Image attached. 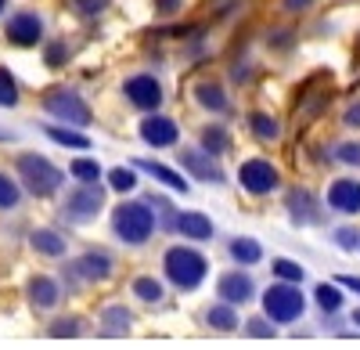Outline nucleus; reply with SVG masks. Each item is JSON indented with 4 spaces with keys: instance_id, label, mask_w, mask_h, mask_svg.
<instances>
[{
    "instance_id": "a19ab883",
    "label": "nucleus",
    "mask_w": 360,
    "mask_h": 350,
    "mask_svg": "<svg viewBox=\"0 0 360 350\" xmlns=\"http://www.w3.org/2000/svg\"><path fill=\"white\" fill-rule=\"evenodd\" d=\"M180 8V0H155V11L159 15H169V11H176Z\"/></svg>"
},
{
    "instance_id": "7ed1b4c3",
    "label": "nucleus",
    "mask_w": 360,
    "mask_h": 350,
    "mask_svg": "<svg viewBox=\"0 0 360 350\" xmlns=\"http://www.w3.org/2000/svg\"><path fill=\"white\" fill-rule=\"evenodd\" d=\"M303 307H307V300H303V293H299L295 285H270L263 293V311H266L270 322L288 325V322H295V318L303 314Z\"/></svg>"
},
{
    "instance_id": "5701e85b",
    "label": "nucleus",
    "mask_w": 360,
    "mask_h": 350,
    "mask_svg": "<svg viewBox=\"0 0 360 350\" xmlns=\"http://www.w3.org/2000/svg\"><path fill=\"white\" fill-rule=\"evenodd\" d=\"M202 149H205L209 156H224V152L231 149L227 130H224V127H205V130H202Z\"/></svg>"
},
{
    "instance_id": "473e14b6",
    "label": "nucleus",
    "mask_w": 360,
    "mask_h": 350,
    "mask_svg": "<svg viewBox=\"0 0 360 350\" xmlns=\"http://www.w3.org/2000/svg\"><path fill=\"white\" fill-rule=\"evenodd\" d=\"M105 325H108L112 332H115V329H127V325H130V314H127L123 307H108V311H105Z\"/></svg>"
},
{
    "instance_id": "0eeeda50",
    "label": "nucleus",
    "mask_w": 360,
    "mask_h": 350,
    "mask_svg": "<svg viewBox=\"0 0 360 350\" xmlns=\"http://www.w3.org/2000/svg\"><path fill=\"white\" fill-rule=\"evenodd\" d=\"M123 94H127L137 108H144V112H152V108L162 105V87H159L155 76H134V80H127Z\"/></svg>"
},
{
    "instance_id": "6e6552de",
    "label": "nucleus",
    "mask_w": 360,
    "mask_h": 350,
    "mask_svg": "<svg viewBox=\"0 0 360 350\" xmlns=\"http://www.w3.org/2000/svg\"><path fill=\"white\" fill-rule=\"evenodd\" d=\"M101 202H105V192H101L98 185H83V188H76V192L65 199V213H69L72 220H86V217H94V213L101 210Z\"/></svg>"
},
{
    "instance_id": "a878e982",
    "label": "nucleus",
    "mask_w": 360,
    "mask_h": 350,
    "mask_svg": "<svg viewBox=\"0 0 360 350\" xmlns=\"http://www.w3.org/2000/svg\"><path fill=\"white\" fill-rule=\"evenodd\" d=\"M69 170H72V177H79L83 185H98V177H101V166H98V159H76Z\"/></svg>"
},
{
    "instance_id": "a211bd4d",
    "label": "nucleus",
    "mask_w": 360,
    "mask_h": 350,
    "mask_svg": "<svg viewBox=\"0 0 360 350\" xmlns=\"http://www.w3.org/2000/svg\"><path fill=\"white\" fill-rule=\"evenodd\" d=\"M195 98H198L209 112H227V94H224V87H220L217 80H205V83H198Z\"/></svg>"
},
{
    "instance_id": "2f4dec72",
    "label": "nucleus",
    "mask_w": 360,
    "mask_h": 350,
    "mask_svg": "<svg viewBox=\"0 0 360 350\" xmlns=\"http://www.w3.org/2000/svg\"><path fill=\"white\" fill-rule=\"evenodd\" d=\"M274 275L281 278V282H303V268L299 264H292V260H274Z\"/></svg>"
},
{
    "instance_id": "b1692460",
    "label": "nucleus",
    "mask_w": 360,
    "mask_h": 350,
    "mask_svg": "<svg viewBox=\"0 0 360 350\" xmlns=\"http://www.w3.org/2000/svg\"><path fill=\"white\" fill-rule=\"evenodd\" d=\"M314 296H317V307H321L324 314H335V311H342V293H339L335 285H328V282H321Z\"/></svg>"
},
{
    "instance_id": "79ce46f5",
    "label": "nucleus",
    "mask_w": 360,
    "mask_h": 350,
    "mask_svg": "<svg viewBox=\"0 0 360 350\" xmlns=\"http://www.w3.org/2000/svg\"><path fill=\"white\" fill-rule=\"evenodd\" d=\"M339 285H346V289H353V293H360V278H353V275H339Z\"/></svg>"
},
{
    "instance_id": "1a4fd4ad",
    "label": "nucleus",
    "mask_w": 360,
    "mask_h": 350,
    "mask_svg": "<svg viewBox=\"0 0 360 350\" xmlns=\"http://www.w3.org/2000/svg\"><path fill=\"white\" fill-rule=\"evenodd\" d=\"M217 293H220V300H224V304L242 307V304H249V300H252L256 285H252V278H249L245 271H227V275L220 278V285H217Z\"/></svg>"
},
{
    "instance_id": "9d476101",
    "label": "nucleus",
    "mask_w": 360,
    "mask_h": 350,
    "mask_svg": "<svg viewBox=\"0 0 360 350\" xmlns=\"http://www.w3.org/2000/svg\"><path fill=\"white\" fill-rule=\"evenodd\" d=\"M40 37H44V22H40L37 15L22 11V15H15V18L8 22V40L18 44V47H33Z\"/></svg>"
},
{
    "instance_id": "f704fd0d",
    "label": "nucleus",
    "mask_w": 360,
    "mask_h": 350,
    "mask_svg": "<svg viewBox=\"0 0 360 350\" xmlns=\"http://www.w3.org/2000/svg\"><path fill=\"white\" fill-rule=\"evenodd\" d=\"M335 242H339L342 249H356V246H360V235H356L353 227H339V231H335Z\"/></svg>"
},
{
    "instance_id": "9b49d317",
    "label": "nucleus",
    "mask_w": 360,
    "mask_h": 350,
    "mask_svg": "<svg viewBox=\"0 0 360 350\" xmlns=\"http://www.w3.org/2000/svg\"><path fill=\"white\" fill-rule=\"evenodd\" d=\"M328 206L339 210V213H360V181L342 177L328 188Z\"/></svg>"
},
{
    "instance_id": "a18cd8bd",
    "label": "nucleus",
    "mask_w": 360,
    "mask_h": 350,
    "mask_svg": "<svg viewBox=\"0 0 360 350\" xmlns=\"http://www.w3.org/2000/svg\"><path fill=\"white\" fill-rule=\"evenodd\" d=\"M353 325H360V311H353Z\"/></svg>"
},
{
    "instance_id": "f3484780",
    "label": "nucleus",
    "mask_w": 360,
    "mask_h": 350,
    "mask_svg": "<svg viewBox=\"0 0 360 350\" xmlns=\"http://www.w3.org/2000/svg\"><path fill=\"white\" fill-rule=\"evenodd\" d=\"M288 210H292L295 224H314V220H317V202H314V195H307V192H292V195H288Z\"/></svg>"
},
{
    "instance_id": "393cba45",
    "label": "nucleus",
    "mask_w": 360,
    "mask_h": 350,
    "mask_svg": "<svg viewBox=\"0 0 360 350\" xmlns=\"http://www.w3.org/2000/svg\"><path fill=\"white\" fill-rule=\"evenodd\" d=\"M47 137L58 141V144H69V149H90V137L72 134V130H65V127H47Z\"/></svg>"
},
{
    "instance_id": "423d86ee",
    "label": "nucleus",
    "mask_w": 360,
    "mask_h": 350,
    "mask_svg": "<svg viewBox=\"0 0 360 350\" xmlns=\"http://www.w3.org/2000/svg\"><path fill=\"white\" fill-rule=\"evenodd\" d=\"M238 177H242V188L245 192H252V195H266V192H274L278 188V170L270 166L266 159H249L245 166H242V173H238Z\"/></svg>"
},
{
    "instance_id": "f03ea898",
    "label": "nucleus",
    "mask_w": 360,
    "mask_h": 350,
    "mask_svg": "<svg viewBox=\"0 0 360 350\" xmlns=\"http://www.w3.org/2000/svg\"><path fill=\"white\" fill-rule=\"evenodd\" d=\"M166 278L176 285V289H184V293H191V289H198V282L205 278V256L195 253L191 246H173L166 253Z\"/></svg>"
},
{
    "instance_id": "72a5a7b5",
    "label": "nucleus",
    "mask_w": 360,
    "mask_h": 350,
    "mask_svg": "<svg viewBox=\"0 0 360 350\" xmlns=\"http://www.w3.org/2000/svg\"><path fill=\"white\" fill-rule=\"evenodd\" d=\"M342 163H349V166H360V141H346V144H339V152H335Z\"/></svg>"
},
{
    "instance_id": "58836bf2",
    "label": "nucleus",
    "mask_w": 360,
    "mask_h": 350,
    "mask_svg": "<svg viewBox=\"0 0 360 350\" xmlns=\"http://www.w3.org/2000/svg\"><path fill=\"white\" fill-rule=\"evenodd\" d=\"M54 336H76L79 332V325L76 322H54V329H51Z\"/></svg>"
},
{
    "instance_id": "6ab92c4d",
    "label": "nucleus",
    "mask_w": 360,
    "mask_h": 350,
    "mask_svg": "<svg viewBox=\"0 0 360 350\" xmlns=\"http://www.w3.org/2000/svg\"><path fill=\"white\" fill-rule=\"evenodd\" d=\"M205 322H209V329L231 332V329H238V311L231 304H213V307L205 311Z\"/></svg>"
},
{
    "instance_id": "49530a36",
    "label": "nucleus",
    "mask_w": 360,
    "mask_h": 350,
    "mask_svg": "<svg viewBox=\"0 0 360 350\" xmlns=\"http://www.w3.org/2000/svg\"><path fill=\"white\" fill-rule=\"evenodd\" d=\"M0 11H4V0H0Z\"/></svg>"
},
{
    "instance_id": "2eb2a0df",
    "label": "nucleus",
    "mask_w": 360,
    "mask_h": 350,
    "mask_svg": "<svg viewBox=\"0 0 360 350\" xmlns=\"http://www.w3.org/2000/svg\"><path fill=\"white\" fill-rule=\"evenodd\" d=\"M180 163H184L198 181H213V185L224 181V170L213 163V156H202V152H180Z\"/></svg>"
},
{
    "instance_id": "cd10ccee",
    "label": "nucleus",
    "mask_w": 360,
    "mask_h": 350,
    "mask_svg": "<svg viewBox=\"0 0 360 350\" xmlns=\"http://www.w3.org/2000/svg\"><path fill=\"white\" fill-rule=\"evenodd\" d=\"M249 123H252V134H256L259 141H274V137H278V123L270 120V115H263V112H252Z\"/></svg>"
},
{
    "instance_id": "dca6fc26",
    "label": "nucleus",
    "mask_w": 360,
    "mask_h": 350,
    "mask_svg": "<svg viewBox=\"0 0 360 350\" xmlns=\"http://www.w3.org/2000/svg\"><path fill=\"white\" fill-rule=\"evenodd\" d=\"M134 166H141V170H148L155 181H162L166 188H173V192H188V181L180 177V173H173L169 166H162V163H152V159H137Z\"/></svg>"
},
{
    "instance_id": "c756f323",
    "label": "nucleus",
    "mask_w": 360,
    "mask_h": 350,
    "mask_svg": "<svg viewBox=\"0 0 360 350\" xmlns=\"http://www.w3.org/2000/svg\"><path fill=\"white\" fill-rule=\"evenodd\" d=\"M108 181H112V188H115V192H134V188H137V173H134V170H127V166H119V170H112V173H108Z\"/></svg>"
},
{
    "instance_id": "20e7f679",
    "label": "nucleus",
    "mask_w": 360,
    "mask_h": 350,
    "mask_svg": "<svg viewBox=\"0 0 360 350\" xmlns=\"http://www.w3.org/2000/svg\"><path fill=\"white\" fill-rule=\"evenodd\" d=\"M18 173H22L25 188L33 192V195H51L58 185H62V170L51 166L44 156H33V152L18 159Z\"/></svg>"
},
{
    "instance_id": "4be33fe9",
    "label": "nucleus",
    "mask_w": 360,
    "mask_h": 350,
    "mask_svg": "<svg viewBox=\"0 0 360 350\" xmlns=\"http://www.w3.org/2000/svg\"><path fill=\"white\" fill-rule=\"evenodd\" d=\"M231 256L238 260V264H259V260H263V246L256 239H234L231 242Z\"/></svg>"
},
{
    "instance_id": "c03bdc74",
    "label": "nucleus",
    "mask_w": 360,
    "mask_h": 350,
    "mask_svg": "<svg viewBox=\"0 0 360 350\" xmlns=\"http://www.w3.org/2000/svg\"><path fill=\"white\" fill-rule=\"evenodd\" d=\"M346 123H349V127H360V101H356V105L346 112Z\"/></svg>"
},
{
    "instance_id": "f257e3e1",
    "label": "nucleus",
    "mask_w": 360,
    "mask_h": 350,
    "mask_svg": "<svg viewBox=\"0 0 360 350\" xmlns=\"http://www.w3.org/2000/svg\"><path fill=\"white\" fill-rule=\"evenodd\" d=\"M112 231L123 242H130V246L148 242V239H152V231H155L152 206H144V202H123V206L112 213Z\"/></svg>"
},
{
    "instance_id": "c9c22d12",
    "label": "nucleus",
    "mask_w": 360,
    "mask_h": 350,
    "mask_svg": "<svg viewBox=\"0 0 360 350\" xmlns=\"http://www.w3.org/2000/svg\"><path fill=\"white\" fill-rule=\"evenodd\" d=\"M76 8H79L83 15H98V11L108 8V0H76Z\"/></svg>"
},
{
    "instance_id": "ddd939ff",
    "label": "nucleus",
    "mask_w": 360,
    "mask_h": 350,
    "mask_svg": "<svg viewBox=\"0 0 360 350\" xmlns=\"http://www.w3.org/2000/svg\"><path fill=\"white\" fill-rule=\"evenodd\" d=\"M76 275L86 278V282H101V278H108V275H112V256H108L105 249H90V253H83V256L76 260Z\"/></svg>"
},
{
    "instance_id": "aec40b11",
    "label": "nucleus",
    "mask_w": 360,
    "mask_h": 350,
    "mask_svg": "<svg viewBox=\"0 0 360 350\" xmlns=\"http://www.w3.org/2000/svg\"><path fill=\"white\" fill-rule=\"evenodd\" d=\"M33 249L37 253H44V256H62L65 253V239L58 235V231H47V227H40V231H33Z\"/></svg>"
},
{
    "instance_id": "412c9836",
    "label": "nucleus",
    "mask_w": 360,
    "mask_h": 350,
    "mask_svg": "<svg viewBox=\"0 0 360 350\" xmlns=\"http://www.w3.org/2000/svg\"><path fill=\"white\" fill-rule=\"evenodd\" d=\"M29 296H33L37 307H54V304H58V285H54L51 278L37 275L33 282H29Z\"/></svg>"
},
{
    "instance_id": "ea45409f",
    "label": "nucleus",
    "mask_w": 360,
    "mask_h": 350,
    "mask_svg": "<svg viewBox=\"0 0 360 350\" xmlns=\"http://www.w3.org/2000/svg\"><path fill=\"white\" fill-rule=\"evenodd\" d=\"M234 4H238V0H209L205 11H209V15H220V11H227V8H234Z\"/></svg>"
},
{
    "instance_id": "c85d7f7f",
    "label": "nucleus",
    "mask_w": 360,
    "mask_h": 350,
    "mask_svg": "<svg viewBox=\"0 0 360 350\" xmlns=\"http://www.w3.org/2000/svg\"><path fill=\"white\" fill-rule=\"evenodd\" d=\"M18 185L8 177V173H0V210H11V206H18Z\"/></svg>"
},
{
    "instance_id": "f8f14e48",
    "label": "nucleus",
    "mask_w": 360,
    "mask_h": 350,
    "mask_svg": "<svg viewBox=\"0 0 360 350\" xmlns=\"http://www.w3.org/2000/svg\"><path fill=\"white\" fill-rule=\"evenodd\" d=\"M141 137L148 144H155V149H169V144L176 141V123L166 120V115H148V120L141 123Z\"/></svg>"
},
{
    "instance_id": "37998d69",
    "label": "nucleus",
    "mask_w": 360,
    "mask_h": 350,
    "mask_svg": "<svg viewBox=\"0 0 360 350\" xmlns=\"http://www.w3.org/2000/svg\"><path fill=\"white\" fill-rule=\"evenodd\" d=\"M310 4H314V0H285V8H288V11H307Z\"/></svg>"
},
{
    "instance_id": "bb28decb",
    "label": "nucleus",
    "mask_w": 360,
    "mask_h": 350,
    "mask_svg": "<svg viewBox=\"0 0 360 350\" xmlns=\"http://www.w3.org/2000/svg\"><path fill=\"white\" fill-rule=\"evenodd\" d=\"M134 293H137V300H144V304H159L162 300V285L155 282V278H137L134 282Z\"/></svg>"
},
{
    "instance_id": "e433bc0d",
    "label": "nucleus",
    "mask_w": 360,
    "mask_h": 350,
    "mask_svg": "<svg viewBox=\"0 0 360 350\" xmlns=\"http://www.w3.org/2000/svg\"><path fill=\"white\" fill-rule=\"evenodd\" d=\"M65 58H69V47H65V44H54V47L47 51V65H62Z\"/></svg>"
},
{
    "instance_id": "4468645a",
    "label": "nucleus",
    "mask_w": 360,
    "mask_h": 350,
    "mask_svg": "<svg viewBox=\"0 0 360 350\" xmlns=\"http://www.w3.org/2000/svg\"><path fill=\"white\" fill-rule=\"evenodd\" d=\"M173 227L180 231V235L195 239V242H202V239H213V220H209L205 213H195V210H188V213H176V217H173Z\"/></svg>"
},
{
    "instance_id": "4c0bfd02",
    "label": "nucleus",
    "mask_w": 360,
    "mask_h": 350,
    "mask_svg": "<svg viewBox=\"0 0 360 350\" xmlns=\"http://www.w3.org/2000/svg\"><path fill=\"white\" fill-rule=\"evenodd\" d=\"M245 329H249V336H274V329H270L266 318H256V322H249Z\"/></svg>"
},
{
    "instance_id": "39448f33",
    "label": "nucleus",
    "mask_w": 360,
    "mask_h": 350,
    "mask_svg": "<svg viewBox=\"0 0 360 350\" xmlns=\"http://www.w3.org/2000/svg\"><path fill=\"white\" fill-rule=\"evenodd\" d=\"M44 108L51 115H58V120H65V123H76V127H86L90 123V108L72 94V91H54L44 98Z\"/></svg>"
},
{
    "instance_id": "7c9ffc66",
    "label": "nucleus",
    "mask_w": 360,
    "mask_h": 350,
    "mask_svg": "<svg viewBox=\"0 0 360 350\" xmlns=\"http://www.w3.org/2000/svg\"><path fill=\"white\" fill-rule=\"evenodd\" d=\"M18 101V83L8 69H0V105H15Z\"/></svg>"
}]
</instances>
